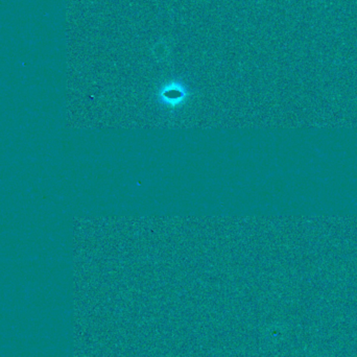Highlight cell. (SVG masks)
Here are the masks:
<instances>
[{"instance_id": "1", "label": "cell", "mask_w": 357, "mask_h": 357, "mask_svg": "<svg viewBox=\"0 0 357 357\" xmlns=\"http://www.w3.org/2000/svg\"><path fill=\"white\" fill-rule=\"evenodd\" d=\"M161 97H163V101L166 102V105L169 106H178L180 105L182 102V100L185 97V94L183 91H181L178 89V87L177 88H171L167 89L163 92V95H161Z\"/></svg>"}]
</instances>
